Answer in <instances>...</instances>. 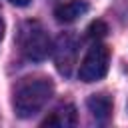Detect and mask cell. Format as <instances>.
<instances>
[{"mask_svg": "<svg viewBox=\"0 0 128 128\" xmlns=\"http://www.w3.org/2000/svg\"><path fill=\"white\" fill-rule=\"evenodd\" d=\"M88 112L98 120V122H106L112 114V98L106 94H92L86 100Z\"/></svg>", "mask_w": 128, "mask_h": 128, "instance_id": "7", "label": "cell"}, {"mask_svg": "<svg viewBox=\"0 0 128 128\" xmlns=\"http://www.w3.org/2000/svg\"><path fill=\"white\" fill-rule=\"evenodd\" d=\"M12 4H16V6H28L30 4V0H10Z\"/></svg>", "mask_w": 128, "mask_h": 128, "instance_id": "9", "label": "cell"}, {"mask_svg": "<svg viewBox=\"0 0 128 128\" xmlns=\"http://www.w3.org/2000/svg\"><path fill=\"white\" fill-rule=\"evenodd\" d=\"M108 62H110L108 48L104 44L96 42L86 52V56H84V60L80 64V72H78L80 80L82 82H96V80L104 78V74L108 72Z\"/></svg>", "mask_w": 128, "mask_h": 128, "instance_id": "3", "label": "cell"}, {"mask_svg": "<svg viewBox=\"0 0 128 128\" xmlns=\"http://www.w3.org/2000/svg\"><path fill=\"white\" fill-rule=\"evenodd\" d=\"M88 12V4L84 0H68L60 6H56L54 10V16L58 22H64V24H70L74 20H78L80 16H84Z\"/></svg>", "mask_w": 128, "mask_h": 128, "instance_id": "5", "label": "cell"}, {"mask_svg": "<svg viewBox=\"0 0 128 128\" xmlns=\"http://www.w3.org/2000/svg\"><path fill=\"white\" fill-rule=\"evenodd\" d=\"M74 124H76V108L72 104L58 106L42 122V126H60V128H68V126H74Z\"/></svg>", "mask_w": 128, "mask_h": 128, "instance_id": "6", "label": "cell"}, {"mask_svg": "<svg viewBox=\"0 0 128 128\" xmlns=\"http://www.w3.org/2000/svg\"><path fill=\"white\" fill-rule=\"evenodd\" d=\"M2 36H4V22L0 20V40H2Z\"/></svg>", "mask_w": 128, "mask_h": 128, "instance_id": "10", "label": "cell"}, {"mask_svg": "<svg viewBox=\"0 0 128 128\" xmlns=\"http://www.w3.org/2000/svg\"><path fill=\"white\" fill-rule=\"evenodd\" d=\"M106 32H108V28H106V24L102 20H96V22H92L88 26V36L90 38H102Z\"/></svg>", "mask_w": 128, "mask_h": 128, "instance_id": "8", "label": "cell"}, {"mask_svg": "<svg viewBox=\"0 0 128 128\" xmlns=\"http://www.w3.org/2000/svg\"><path fill=\"white\" fill-rule=\"evenodd\" d=\"M16 44H18L20 52L28 60H34V62L44 60L52 50L50 36H48V32L44 30V26L38 20L22 22V26L18 30V36H16Z\"/></svg>", "mask_w": 128, "mask_h": 128, "instance_id": "2", "label": "cell"}, {"mask_svg": "<svg viewBox=\"0 0 128 128\" xmlns=\"http://www.w3.org/2000/svg\"><path fill=\"white\" fill-rule=\"evenodd\" d=\"M54 62H56V68L64 76L72 72V66L76 62V40L70 34H62L58 38L56 48H54Z\"/></svg>", "mask_w": 128, "mask_h": 128, "instance_id": "4", "label": "cell"}, {"mask_svg": "<svg viewBox=\"0 0 128 128\" xmlns=\"http://www.w3.org/2000/svg\"><path fill=\"white\" fill-rule=\"evenodd\" d=\"M54 92V86L48 78L42 76H28L16 82L12 90V106L16 116L30 118L36 112L44 108V104L50 100Z\"/></svg>", "mask_w": 128, "mask_h": 128, "instance_id": "1", "label": "cell"}]
</instances>
